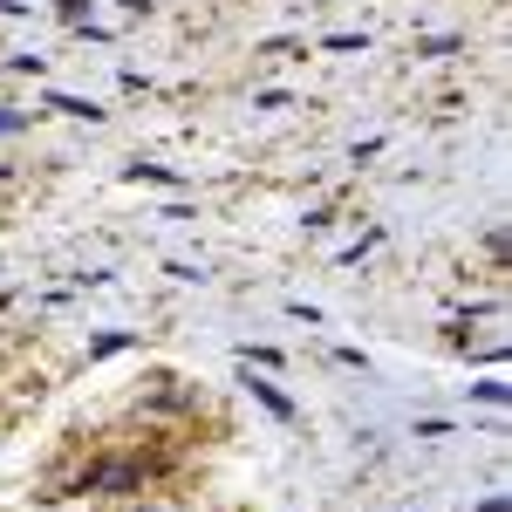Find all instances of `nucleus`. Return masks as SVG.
I'll use <instances>...</instances> for the list:
<instances>
[{"label":"nucleus","instance_id":"f257e3e1","mask_svg":"<svg viewBox=\"0 0 512 512\" xmlns=\"http://www.w3.org/2000/svg\"><path fill=\"white\" fill-rule=\"evenodd\" d=\"M0 301H7V294H0Z\"/></svg>","mask_w":512,"mask_h":512}]
</instances>
